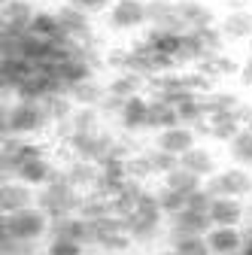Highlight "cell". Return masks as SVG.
I'll return each instance as SVG.
<instances>
[{
    "instance_id": "1",
    "label": "cell",
    "mask_w": 252,
    "mask_h": 255,
    "mask_svg": "<svg viewBox=\"0 0 252 255\" xmlns=\"http://www.w3.org/2000/svg\"><path fill=\"white\" fill-rule=\"evenodd\" d=\"M79 204H82V195H79V188L67 179L64 170H55V176L40 188V195H37V207L52 219H61V216H73L79 213Z\"/></svg>"
},
{
    "instance_id": "2",
    "label": "cell",
    "mask_w": 252,
    "mask_h": 255,
    "mask_svg": "<svg viewBox=\"0 0 252 255\" xmlns=\"http://www.w3.org/2000/svg\"><path fill=\"white\" fill-rule=\"evenodd\" d=\"M49 125V116L43 110V104L37 101H15L3 107V134L6 137H27L37 134Z\"/></svg>"
},
{
    "instance_id": "3",
    "label": "cell",
    "mask_w": 252,
    "mask_h": 255,
    "mask_svg": "<svg viewBox=\"0 0 252 255\" xmlns=\"http://www.w3.org/2000/svg\"><path fill=\"white\" fill-rule=\"evenodd\" d=\"M49 231V216L40 207H24L15 213H3V234L21 240H40Z\"/></svg>"
},
{
    "instance_id": "4",
    "label": "cell",
    "mask_w": 252,
    "mask_h": 255,
    "mask_svg": "<svg viewBox=\"0 0 252 255\" xmlns=\"http://www.w3.org/2000/svg\"><path fill=\"white\" fill-rule=\"evenodd\" d=\"M204 188L213 198H243V195H252V176L240 167H231L222 173H213L204 182Z\"/></svg>"
},
{
    "instance_id": "5",
    "label": "cell",
    "mask_w": 252,
    "mask_h": 255,
    "mask_svg": "<svg viewBox=\"0 0 252 255\" xmlns=\"http://www.w3.org/2000/svg\"><path fill=\"white\" fill-rule=\"evenodd\" d=\"M146 21H149V15H146L143 0H116L110 6V24L116 30H131V27H140Z\"/></svg>"
},
{
    "instance_id": "6",
    "label": "cell",
    "mask_w": 252,
    "mask_h": 255,
    "mask_svg": "<svg viewBox=\"0 0 252 255\" xmlns=\"http://www.w3.org/2000/svg\"><path fill=\"white\" fill-rule=\"evenodd\" d=\"M210 228H213V219L204 210L185 207V210L170 216V237H176V234H207Z\"/></svg>"
},
{
    "instance_id": "7",
    "label": "cell",
    "mask_w": 252,
    "mask_h": 255,
    "mask_svg": "<svg viewBox=\"0 0 252 255\" xmlns=\"http://www.w3.org/2000/svg\"><path fill=\"white\" fill-rule=\"evenodd\" d=\"M204 237L213 255H231L243 249V231H237V225H213Z\"/></svg>"
},
{
    "instance_id": "8",
    "label": "cell",
    "mask_w": 252,
    "mask_h": 255,
    "mask_svg": "<svg viewBox=\"0 0 252 255\" xmlns=\"http://www.w3.org/2000/svg\"><path fill=\"white\" fill-rule=\"evenodd\" d=\"M49 234H52V237H67V240H76V243H82V246H91L88 219H82L79 213H73V216H61V219H52V222H49Z\"/></svg>"
},
{
    "instance_id": "9",
    "label": "cell",
    "mask_w": 252,
    "mask_h": 255,
    "mask_svg": "<svg viewBox=\"0 0 252 255\" xmlns=\"http://www.w3.org/2000/svg\"><path fill=\"white\" fill-rule=\"evenodd\" d=\"M158 149L182 158L188 149H195V128L188 125H176V128H167V131L158 134Z\"/></svg>"
},
{
    "instance_id": "10",
    "label": "cell",
    "mask_w": 252,
    "mask_h": 255,
    "mask_svg": "<svg viewBox=\"0 0 252 255\" xmlns=\"http://www.w3.org/2000/svg\"><path fill=\"white\" fill-rule=\"evenodd\" d=\"M176 15L185 27V34L188 30H204V27H213V12L198 3V0H179L176 3Z\"/></svg>"
},
{
    "instance_id": "11",
    "label": "cell",
    "mask_w": 252,
    "mask_h": 255,
    "mask_svg": "<svg viewBox=\"0 0 252 255\" xmlns=\"http://www.w3.org/2000/svg\"><path fill=\"white\" fill-rule=\"evenodd\" d=\"M119 122L122 128H128V131H140V128H149V101L134 94L122 104V113H119Z\"/></svg>"
},
{
    "instance_id": "12",
    "label": "cell",
    "mask_w": 252,
    "mask_h": 255,
    "mask_svg": "<svg viewBox=\"0 0 252 255\" xmlns=\"http://www.w3.org/2000/svg\"><path fill=\"white\" fill-rule=\"evenodd\" d=\"M30 201H34V195H30V185H24L21 179H18V182L6 179L3 188H0V210H3V213L24 210V207H30Z\"/></svg>"
},
{
    "instance_id": "13",
    "label": "cell",
    "mask_w": 252,
    "mask_h": 255,
    "mask_svg": "<svg viewBox=\"0 0 252 255\" xmlns=\"http://www.w3.org/2000/svg\"><path fill=\"white\" fill-rule=\"evenodd\" d=\"M58 21H61V30H64L67 37H73V40H85V37H91L88 15H85L82 9L70 6V3L58 9Z\"/></svg>"
},
{
    "instance_id": "14",
    "label": "cell",
    "mask_w": 252,
    "mask_h": 255,
    "mask_svg": "<svg viewBox=\"0 0 252 255\" xmlns=\"http://www.w3.org/2000/svg\"><path fill=\"white\" fill-rule=\"evenodd\" d=\"M37 9L27 3V0H9L3 3V27H12V30H30V21H34Z\"/></svg>"
},
{
    "instance_id": "15",
    "label": "cell",
    "mask_w": 252,
    "mask_h": 255,
    "mask_svg": "<svg viewBox=\"0 0 252 255\" xmlns=\"http://www.w3.org/2000/svg\"><path fill=\"white\" fill-rule=\"evenodd\" d=\"M210 219L213 225H240L243 219V204L237 198H213L210 204Z\"/></svg>"
},
{
    "instance_id": "16",
    "label": "cell",
    "mask_w": 252,
    "mask_h": 255,
    "mask_svg": "<svg viewBox=\"0 0 252 255\" xmlns=\"http://www.w3.org/2000/svg\"><path fill=\"white\" fill-rule=\"evenodd\" d=\"M52 176H55V167H52V161L46 155L34 158V161H24L18 167V173H15V179H21L24 185H46Z\"/></svg>"
},
{
    "instance_id": "17",
    "label": "cell",
    "mask_w": 252,
    "mask_h": 255,
    "mask_svg": "<svg viewBox=\"0 0 252 255\" xmlns=\"http://www.w3.org/2000/svg\"><path fill=\"white\" fill-rule=\"evenodd\" d=\"M143 40H146L155 52H161V55H167V58H173V61H176V55H179V46H182V34H176V30H164V27H152Z\"/></svg>"
},
{
    "instance_id": "18",
    "label": "cell",
    "mask_w": 252,
    "mask_h": 255,
    "mask_svg": "<svg viewBox=\"0 0 252 255\" xmlns=\"http://www.w3.org/2000/svg\"><path fill=\"white\" fill-rule=\"evenodd\" d=\"M67 179L76 185V188H94V182H98L101 176V167L94 164V161H82V158H73V161L64 167Z\"/></svg>"
},
{
    "instance_id": "19",
    "label": "cell",
    "mask_w": 252,
    "mask_h": 255,
    "mask_svg": "<svg viewBox=\"0 0 252 255\" xmlns=\"http://www.w3.org/2000/svg\"><path fill=\"white\" fill-rule=\"evenodd\" d=\"M179 167H185V170H192V173H198L201 179H210L213 173H216V161H213V155L207 152V149H188L182 158H179Z\"/></svg>"
},
{
    "instance_id": "20",
    "label": "cell",
    "mask_w": 252,
    "mask_h": 255,
    "mask_svg": "<svg viewBox=\"0 0 252 255\" xmlns=\"http://www.w3.org/2000/svg\"><path fill=\"white\" fill-rule=\"evenodd\" d=\"M179 125V113L173 104L155 98L149 101V128H158V131H167V128H176Z\"/></svg>"
},
{
    "instance_id": "21",
    "label": "cell",
    "mask_w": 252,
    "mask_h": 255,
    "mask_svg": "<svg viewBox=\"0 0 252 255\" xmlns=\"http://www.w3.org/2000/svg\"><path fill=\"white\" fill-rule=\"evenodd\" d=\"M207 122H210V137H213V140H228V143H231V140L243 131V125L237 122L234 113H216V116H210Z\"/></svg>"
},
{
    "instance_id": "22",
    "label": "cell",
    "mask_w": 252,
    "mask_h": 255,
    "mask_svg": "<svg viewBox=\"0 0 252 255\" xmlns=\"http://www.w3.org/2000/svg\"><path fill=\"white\" fill-rule=\"evenodd\" d=\"M222 34L231 37V40H246L252 37V12L249 9H234L225 15L222 21Z\"/></svg>"
},
{
    "instance_id": "23",
    "label": "cell",
    "mask_w": 252,
    "mask_h": 255,
    "mask_svg": "<svg viewBox=\"0 0 252 255\" xmlns=\"http://www.w3.org/2000/svg\"><path fill=\"white\" fill-rule=\"evenodd\" d=\"M198 70H201L204 76H210V79H219V76H231V73H237L240 67H237L234 58H228V55H222V52H216V55H207L204 61H198Z\"/></svg>"
},
{
    "instance_id": "24",
    "label": "cell",
    "mask_w": 252,
    "mask_h": 255,
    "mask_svg": "<svg viewBox=\"0 0 252 255\" xmlns=\"http://www.w3.org/2000/svg\"><path fill=\"white\" fill-rule=\"evenodd\" d=\"M164 185L167 188H173V191H179V195H195L198 188H204V182H201V176L198 173H192V170H185V167H176V170H170L167 176H164Z\"/></svg>"
},
{
    "instance_id": "25",
    "label": "cell",
    "mask_w": 252,
    "mask_h": 255,
    "mask_svg": "<svg viewBox=\"0 0 252 255\" xmlns=\"http://www.w3.org/2000/svg\"><path fill=\"white\" fill-rule=\"evenodd\" d=\"M67 94H70V101L79 104V107H101V101L107 98V91H104L98 82H94V79H85V82L73 85Z\"/></svg>"
},
{
    "instance_id": "26",
    "label": "cell",
    "mask_w": 252,
    "mask_h": 255,
    "mask_svg": "<svg viewBox=\"0 0 252 255\" xmlns=\"http://www.w3.org/2000/svg\"><path fill=\"white\" fill-rule=\"evenodd\" d=\"M30 34H37V37H43V40H58V37H64L61 21H58V12H37L34 21H30Z\"/></svg>"
},
{
    "instance_id": "27",
    "label": "cell",
    "mask_w": 252,
    "mask_h": 255,
    "mask_svg": "<svg viewBox=\"0 0 252 255\" xmlns=\"http://www.w3.org/2000/svg\"><path fill=\"white\" fill-rule=\"evenodd\" d=\"M140 88H143V76H137V73H119L107 85V91L116 94V98H122V101H128V98H134V94H140Z\"/></svg>"
},
{
    "instance_id": "28",
    "label": "cell",
    "mask_w": 252,
    "mask_h": 255,
    "mask_svg": "<svg viewBox=\"0 0 252 255\" xmlns=\"http://www.w3.org/2000/svg\"><path fill=\"white\" fill-rule=\"evenodd\" d=\"M79 216L94 222V219H104V216H113V201L110 198H101V195H85L82 204H79Z\"/></svg>"
},
{
    "instance_id": "29",
    "label": "cell",
    "mask_w": 252,
    "mask_h": 255,
    "mask_svg": "<svg viewBox=\"0 0 252 255\" xmlns=\"http://www.w3.org/2000/svg\"><path fill=\"white\" fill-rule=\"evenodd\" d=\"M170 240H173V249L179 255H213L204 234H176Z\"/></svg>"
},
{
    "instance_id": "30",
    "label": "cell",
    "mask_w": 252,
    "mask_h": 255,
    "mask_svg": "<svg viewBox=\"0 0 252 255\" xmlns=\"http://www.w3.org/2000/svg\"><path fill=\"white\" fill-rule=\"evenodd\" d=\"M228 149H231V158L237 164L252 167V131H249V128H243V131L228 143Z\"/></svg>"
},
{
    "instance_id": "31",
    "label": "cell",
    "mask_w": 252,
    "mask_h": 255,
    "mask_svg": "<svg viewBox=\"0 0 252 255\" xmlns=\"http://www.w3.org/2000/svg\"><path fill=\"white\" fill-rule=\"evenodd\" d=\"M204 104H207L210 116H216V113H234L240 107V101L234 98L231 91H210V94H204Z\"/></svg>"
},
{
    "instance_id": "32",
    "label": "cell",
    "mask_w": 252,
    "mask_h": 255,
    "mask_svg": "<svg viewBox=\"0 0 252 255\" xmlns=\"http://www.w3.org/2000/svg\"><path fill=\"white\" fill-rule=\"evenodd\" d=\"M70 122H73V134H76V131H82V134H91V131H98L101 110H98V107H79V110H73Z\"/></svg>"
},
{
    "instance_id": "33",
    "label": "cell",
    "mask_w": 252,
    "mask_h": 255,
    "mask_svg": "<svg viewBox=\"0 0 252 255\" xmlns=\"http://www.w3.org/2000/svg\"><path fill=\"white\" fill-rule=\"evenodd\" d=\"M37 240H21V237H12V234H0V255H34Z\"/></svg>"
},
{
    "instance_id": "34",
    "label": "cell",
    "mask_w": 252,
    "mask_h": 255,
    "mask_svg": "<svg viewBox=\"0 0 252 255\" xmlns=\"http://www.w3.org/2000/svg\"><path fill=\"white\" fill-rule=\"evenodd\" d=\"M158 195V204H161V210H164V216H173V213H179V210H185V204H188V198L185 195H179V191H173V188H158L155 191Z\"/></svg>"
},
{
    "instance_id": "35",
    "label": "cell",
    "mask_w": 252,
    "mask_h": 255,
    "mask_svg": "<svg viewBox=\"0 0 252 255\" xmlns=\"http://www.w3.org/2000/svg\"><path fill=\"white\" fill-rule=\"evenodd\" d=\"M146 155H149L152 170H155V173H161V176H167L170 170H176V167H179V158H176V155H170V152H164V149H152V152H146Z\"/></svg>"
},
{
    "instance_id": "36",
    "label": "cell",
    "mask_w": 252,
    "mask_h": 255,
    "mask_svg": "<svg viewBox=\"0 0 252 255\" xmlns=\"http://www.w3.org/2000/svg\"><path fill=\"white\" fill-rule=\"evenodd\" d=\"M85 246L76 243V240H67V237H52L49 246H46V255H85L82 252Z\"/></svg>"
},
{
    "instance_id": "37",
    "label": "cell",
    "mask_w": 252,
    "mask_h": 255,
    "mask_svg": "<svg viewBox=\"0 0 252 255\" xmlns=\"http://www.w3.org/2000/svg\"><path fill=\"white\" fill-rule=\"evenodd\" d=\"M128 176H134V179H149V176H155V170H152V164H149V155L143 152V155H134L131 161H128Z\"/></svg>"
},
{
    "instance_id": "38",
    "label": "cell",
    "mask_w": 252,
    "mask_h": 255,
    "mask_svg": "<svg viewBox=\"0 0 252 255\" xmlns=\"http://www.w3.org/2000/svg\"><path fill=\"white\" fill-rule=\"evenodd\" d=\"M70 6L82 9V12H98V9H107L110 6V0H67Z\"/></svg>"
},
{
    "instance_id": "39",
    "label": "cell",
    "mask_w": 252,
    "mask_h": 255,
    "mask_svg": "<svg viewBox=\"0 0 252 255\" xmlns=\"http://www.w3.org/2000/svg\"><path fill=\"white\" fill-rule=\"evenodd\" d=\"M240 79H243L246 85H252V55L243 61V67H240Z\"/></svg>"
},
{
    "instance_id": "40",
    "label": "cell",
    "mask_w": 252,
    "mask_h": 255,
    "mask_svg": "<svg viewBox=\"0 0 252 255\" xmlns=\"http://www.w3.org/2000/svg\"><path fill=\"white\" fill-rule=\"evenodd\" d=\"M246 3H249V0H228V9L234 12V9H246Z\"/></svg>"
},
{
    "instance_id": "41",
    "label": "cell",
    "mask_w": 252,
    "mask_h": 255,
    "mask_svg": "<svg viewBox=\"0 0 252 255\" xmlns=\"http://www.w3.org/2000/svg\"><path fill=\"white\" fill-rule=\"evenodd\" d=\"M161 255H179V252H176V249H167V252H161Z\"/></svg>"
},
{
    "instance_id": "42",
    "label": "cell",
    "mask_w": 252,
    "mask_h": 255,
    "mask_svg": "<svg viewBox=\"0 0 252 255\" xmlns=\"http://www.w3.org/2000/svg\"><path fill=\"white\" fill-rule=\"evenodd\" d=\"M91 255H110V252H91Z\"/></svg>"
},
{
    "instance_id": "43",
    "label": "cell",
    "mask_w": 252,
    "mask_h": 255,
    "mask_svg": "<svg viewBox=\"0 0 252 255\" xmlns=\"http://www.w3.org/2000/svg\"><path fill=\"white\" fill-rule=\"evenodd\" d=\"M231 255H243V252H231Z\"/></svg>"
},
{
    "instance_id": "44",
    "label": "cell",
    "mask_w": 252,
    "mask_h": 255,
    "mask_svg": "<svg viewBox=\"0 0 252 255\" xmlns=\"http://www.w3.org/2000/svg\"><path fill=\"white\" fill-rule=\"evenodd\" d=\"M3 3H9V0H3Z\"/></svg>"
}]
</instances>
